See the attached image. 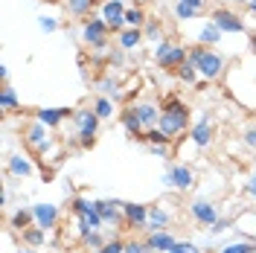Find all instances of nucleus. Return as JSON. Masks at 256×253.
<instances>
[{"instance_id":"obj_1","label":"nucleus","mask_w":256,"mask_h":253,"mask_svg":"<svg viewBox=\"0 0 256 253\" xmlns=\"http://www.w3.org/2000/svg\"><path fill=\"white\" fill-rule=\"evenodd\" d=\"M186 122H190V108L175 102V99H169L166 108L160 111V131L169 134V137H175V134H180L186 128Z\"/></svg>"},{"instance_id":"obj_2","label":"nucleus","mask_w":256,"mask_h":253,"mask_svg":"<svg viewBox=\"0 0 256 253\" xmlns=\"http://www.w3.org/2000/svg\"><path fill=\"white\" fill-rule=\"evenodd\" d=\"M154 56H158L160 67H169V70H178V67H184L186 58H190V52L184 47H172L169 41H160L158 50H154Z\"/></svg>"},{"instance_id":"obj_3","label":"nucleus","mask_w":256,"mask_h":253,"mask_svg":"<svg viewBox=\"0 0 256 253\" xmlns=\"http://www.w3.org/2000/svg\"><path fill=\"white\" fill-rule=\"evenodd\" d=\"M222 67H224L222 56H216V52L204 50V56H201V62H198V73H201L207 82H212V79H218V76H222Z\"/></svg>"},{"instance_id":"obj_4","label":"nucleus","mask_w":256,"mask_h":253,"mask_svg":"<svg viewBox=\"0 0 256 253\" xmlns=\"http://www.w3.org/2000/svg\"><path fill=\"white\" fill-rule=\"evenodd\" d=\"M32 216H35L38 227H44V230H52L56 222H58V210L52 204H35L32 206Z\"/></svg>"},{"instance_id":"obj_5","label":"nucleus","mask_w":256,"mask_h":253,"mask_svg":"<svg viewBox=\"0 0 256 253\" xmlns=\"http://www.w3.org/2000/svg\"><path fill=\"white\" fill-rule=\"evenodd\" d=\"M212 24H216L222 32H242L244 30V24H242L233 12H227V9H218V12L212 15Z\"/></svg>"},{"instance_id":"obj_6","label":"nucleus","mask_w":256,"mask_h":253,"mask_svg":"<svg viewBox=\"0 0 256 253\" xmlns=\"http://www.w3.org/2000/svg\"><path fill=\"white\" fill-rule=\"evenodd\" d=\"M192 216H195V222L207 224V227L218 224V212H216V206L210 204V201H195L192 204Z\"/></svg>"},{"instance_id":"obj_7","label":"nucleus","mask_w":256,"mask_h":253,"mask_svg":"<svg viewBox=\"0 0 256 253\" xmlns=\"http://www.w3.org/2000/svg\"><path fill=\"white\" fill-rule=\"evenodd\" d=\"M102 15H105V24H108L111 30H120V26H122V20H126V9H122V3H120V0H108V3H105V9H102Z\"/></svg>"},{"instance_id":"obj_8","label":"nucleus","mask_w":256,"mask_h":253,"mask_svg":"<svg viewBox=\"0 0 256 253\" xmlns=\"http://www.w3.org/2000/svg\"><path fill=\"white\" fill-rule=\"evenodd\" d=\"M105 30H108V24L105 20H90L88 26H84V41L90 44V47H105Z\"/></svg>"},{"instance_id":"obj_9","label":"nucleus","mask_w":256,"mask_h":253,"mask_svg":"<svg viewBox=\"0 0 256 253\" xmlns=\"http://www.w3.org/2000/svg\"><path fill=\"white\" fill-rule=\"evenodd\" d=\"M26 142H30L35 152H44V148L50 146L47 126H44V122H35V126H30V131H26Z\"/></svg>"},{"instance_id":"obj_10","label":"nucleus","mask_w":256,"mask_h":253,"mask_svg":"<svg viewBox=\"0 0 256 253\" xmlns=\"http://www.w3.org/2000/svg\"><path fill=\"white\" fill-rule=\"evenodd\" d=\"M166 180H169L175 190H190V186H192L190 166H172V169H169V174H166Z\"/></svg>"},{"instance_id":"obj_11","label":"nucleus","mask_w":256,"mask_h":253,"mask_svg":"<svg viewBox=\"0 0 256 253\" xmlns=\"http://www.w3.org/2000/svg\"><path fill=\"white\" fill-rule=\"evenodd\" d=\"M146 244H148L152 250L169 253V250H172V248H175V244H178V242H175V238H172V236H169V233H163V230H154V233L148 236V242H146Z\"/></svg>"},{"instance_id":"obj_12","label":"nucleus","mask_w":256,"mask_h":253,"mask_svg":"<svg viewBox=\"0 0 256 253\" xmlns=\"http://www.w3.org/2000/svg\"><path fill=\"white\" fill-rule=\"evenodd\" d=\"M76 122H79V131L82 134H96V126H99V116L96 111H76Z\"/></svg>"},{"instance_id":"obj_13","label":"nucleus","mask_w":256,"mask_h":253,"mask_svg":"<svg viewBox=\"0 0 256 253\" xmlns=\"http://www.w3.org/2000/svg\"><path fill=\"white\" fill-rule=\"evenodd\" d=\"M122 126H126V131L131 134V137H137V140H143V137H146V134H143V128H146V126L140 122V116L134 114V108L122 114Z\"/></svg>"},{"instance_id":"obj_14","label":"nucleus","mask_w":256,"mask_h":253,"mask_svg":"<svg viewBox=\"0 0 256 253\" xmlns=\"http://www.w3.org/2000/svg\"><path fill=\"white\" fill-rule=\"evenodd\" d=\"M192 140H195V146H201V148H204V146H210V140H212V128H210L207 116H204L198 126L192 128Z\"/></svg>"},{"instance_id":"obj_15","label":"nucleus","mask_w":256,"mask_h":253,"mask_svg":"<svg viewBox=\"0 0 256 253\" xmlns=\"http://www.w3.org/2000/svg\"><path fill=\"white\" fill-rule=\"evenodd\" d=\"M67 114H70L67 108H41V111H38V122H44V126H58Z\"/></svg>"},{"instance_id":"obj_16","label":"nucleus","mask_w":256,"mask_h":253,"mask_svg":"<svg viewBox=\"0 0 256 253\" xmlns=\"http://www.w3.org/2000/svg\"><path fill=\"white\" fill-rule=\"evenodd\" d=\"M122 212H126L128 224H143L148 218V210L143 204H122Z\"/></svg>"},{"instance_id":"obj_17","label":"nucleus","mask_w":256,"mask_h":253,"mask_svg":"<svg viewBox=\"0 0 256 253\" xmlns=\"http://www.w3.org/2000/svg\"><path fill=\"white\" fill-rule=\"evenodd\" d=\"M94 204H96V212L102 216V222H120L116 206H122V204H116V201H94Z\"/></svg>"},{"instance_id":"obj_18","label":"nucleus","mask_w":256,"mask_h":253,"mask_svg":"<svg viewBox=\"0 0 256 253\" xmlns=\"http://www.w3.org/2000/svg\"><path fill=\"white\" fill-rule=\"evenodd\" d=\"M134 114L140 116V122H143V126H154V122H160V111L154 108V105H137Z\"/></svg>"},{"instance_id":"obj_19","label":"nucleus","mask_w":256,"mask_h":253,"mask_svg":"<svg viewBox=\"0 0 256 253\" xmlns=\"http://www.w3.org/2000/svg\"><path fill=\"white\" fill-rule=\"evenodd\" d=\"M140 41H143V32L140 30H126L122 35H120V47L122 50H134Z\"/></svg>"},{"instance_id":"obj_20","label":"nucleus","mask_w":256,"mask_h":253,"mask_svg":"<svg viewBox=\"0 0 256 253\" xmlns=\"http://www.w3.org/2000/svg\"><path fill=\"white\" fill-rule=\"evenodd\" d=\"M44 236H47V230H44V227H30V230H24V242L32 244V248L44 244Z\"/></svg>"},{"instance_id":"obj_21","label":"nucleus","mask_w":256,"mask_h":253,"mask_svg":"<svg viewBox=\"0 0 256 253\" xmlns=\"http://www.w3.org/2000/svg\"><path fill=\"white\" fill-rule=\"evenodd\" d=\"M166 224H169V216H166L160 206L148 210V227H152V230H160V227H166Z\"/></svg>"},{"instance_id":"obj_22","label":"nucleus","mask_w":256,"mask_h":253,"mask_svg":"<svg viewBox=\"0 0 256 253\" xmlns=\"http://www.w3.org/2000/svg\"><path fill=\"white\" fill-rule=\"evenodd\" d=\"M9 169H12L15 174H20V178H26V174L32 172V166L26 163V158H20V154H15V158L9 160Z\"/></svg>"},{"instance_id":"obj_23","label":"nucleus","mask_w":256,"mask_h":253,"mask_svg":"<svg viewBox=\"0 0 256 253\" xmlns=\"http://www.w3.org/2000/svg\"><path fill=\"white\" fill-rule=\"evenodd\" d=\"M143 140H148L152 146H169V142H172V137H169V134H163L160 128H152V131L146 134Z\"/></svg>"},{"instance_id":"obj_24","label":"nucleus","mask_w":256,"mask_h":253,"mask_svg":"<svg viewBox=\"0 0 256 253\" xmlns=\"http://www.w3.org/2000/svg\"><path fill=\"white\" fill-rule=\"evenodd\" d=\"M218 35H222V30H218L216 24H207V26L201 30V44H216Z\"/></svg>"},{"instance_id":"obj_25","label":"nucleus","mask_w":256,"mask_h":253,"mask_svg":"<svg viewBox=\"0 0 256 253\" xmlns=\"http://www.w3.org/2000/svg\"><path fill=\"white\" fill-rule=\"evenodd\" d=\"M35 216H32V210H18L15 216H12V227H18V230H24L26 224L32 222Z\"/></svg>"},{"instance_id":"obj_26","label":"nucleus","mask_w":256,"mask_h":253,"mask_svg":"<svg viewBox=\"0 0 256 253\" xmlns=\"http://www.w3.org/2000/svg\"><path fill=\"white\" fill-rule=\"evenodd\" d=\"M96 116L99 120H108V116H114V105H111V99H96Z\"/></svg>"},{"instance_id":"obj_27","label":"nucleus","mask_w":256,"mask_h":253,"mask_svg":"<svg viewBox=\"0 0 256 253\" xmlns=\"http://www.w3.org/2000/svg\"><path fill=\"white\" fill-rule=\"evenodd\" d=\"M15 105H18V96L12 94L9 88H3V94H0V108H3V111H12Z\"/></svg>"},{"instance_id":"obj_28","label":"nucleus","mask_w":256,"mask_h":253,"mask_svg":"<svg viewBox=\"0 0 256 253\" xmlns=\"http://www.w3.org/2000/svg\"><path fill=\"white\" fill-rule=\"evenodd\" d=\"M146 18H143V12L140 9H131V12H126V24L131 26V30H140V24H143Z\"/></svg>"},{"instance_id":"obj_29","label":"nucleus","mask_w":256,"mask_h":253,"mask_svg":"<svg viewBox=\"0 0 256 253\" xmlns=\"http://www.w3.org/2000/svg\"><path fill=\"white\" fill-rule=\"evenodd\" d=\"M178 76L186 82V84H192V82H195V76H198V70H195V67H192V64L186 62L184 67H178Z\"/></svg>"},{"instance_id":"obj_30","label":"nucleus","mask_w":256,"mask_h":253,"mask_svg":"<svg viewBox=\"0 0 256 253\" xmlns=\"http://www.w3.org/2000/svg\"><path fill=\"white\" fill-rule=\"evenodd\" d=\"M90 3H94V0H67L70 12H76V15H84V12L90 9Z\"/></svg>"},{"instance_id":"obj_31","label":"nucleus","mask_w":256,"mask_h":253,"mask_svg":"<svg viewBox=\"0 0 256 253\" xmlns=\"http://www.w3.org/2000/svg\"><path fill=\"white\" fill-rule=\"evenodd\" d=\"M84 242H88V244H90L94 250H102V248H105V242H102V236H99L96 230H90V233L84 236Z\"/></svg>"},{"instance_id":"obj_32","label":"nucleus","mask_w":256,"mask_h":253,"mask_svg":"<svg viewBox=\"0 0 256 253\" xmlns=\"http://www.w3.org/2000/svg\"><path fill=\"white\" fill-rule=\"evenodd\" d=\"M195 12H198V9H192V6H186V3H180V0H178V6H175V15L178 18H184V20H186V18H192Z\"/></svg>"},{"instance_id":"obj_33","label":"nucleus","mask_w":256,"mask_h":253,"mask_svg":"<svg viewBox=\"0 0 256 253\" xmlns=\"http://www.w3.org/2000/svg\"><path fill=\"white\" fill-rule=\"evenodd\" d=\"M222 253H254V244H248V242L244 244H227Z\"/></svg>"},{"instance_id":"obj_34","label":"nucleus","mask_w":256,"mask_h":253,"mask_svg":"<svg viewBox=\"0 0 256 253\" xmlns=\"http://www.w3.org/2000/svg\"><path fill=\"white\" fill-rule=\"evenodd\" d=\"M169 253H201V250H198L195 244H190V242H178V244H175Z\"/></svg>"},{"instance_id":"obj_35","label":"nucleus","mask_w":256,"mask_h":253,"mask_svg":"<svg viewBox=\"0 0 256 253\" xmlns=\"http://www.w3.org/2000/svg\"><path fill=\"white\" fill-rule=\"evenodd\" d=\"M96 253H126V244L122 242H108L102 250H96Z\"/></svg>"},{"instance_id":"obj_36","label":"nucleus","mask_w":256,"mask_h":253,"mask_svg":"<svg viewBox=\"0 0 256 253\" xmlns=\"http://www.w3.org/2000/svg\"><path fill=\"white\" fill-rule=\"evenodd\" d=\"M146 250H152L148 244H140V242H131V244H126V253H146Z\"/></svg>"},{"instance_id":"obj_37","label":"nucleus","mask_w":256,"mask_h":253,"mask_svg":"<svg viewBox=\"0 0 256 253\" xmlns=\"http://www.w3.org/2000/svg\"><path fill=\"white\" fill-rule=\"evenodd\" d=\"M102 90H105V94H114V96H116V84H114V79H105V82H102Z\"/></svg>"},{"instance_id":"obj_38","label":"nucleus","mask_w":256,"mask_h":253,"mask_svg":"<svg viewBox=\"0 0 256 253\" xmlns=\"http://www.w3.org/2000/svg\"><path fill=\"white\" fill-rule=\"evenodd\" d=\"M146 35H148V38H158V24H154V20L146 26Z\"/></svg>"},{"instance_id":"obj_39","label":"nucleus","mask_w":256,"mask_h":253,"mask_svg":"<svg viewBox=\"0 0 256 253\" xmlns=\"http://www.w3.org/2000/svg\"><path fill=\"white\" fill-rule=\"evenodd\" d=\"M41 26H44L47 32H52V30H56V20H52V18H44V20H41Z\"/></svg>"},{"instance_id":"obj_40","label":"nucleus","mask_w":256,"mask_h":253,"mask_svg":"<svg viewBox=\"0 0 256 253\" xmlns=\"http://www.w3.org/2000/svg\"><path fill=\"white\" fill-rule=\"evenodd\" d=\"M180 3H186L192 9H201V6H204V0H180Z\"/></svg>"},{"instance_id":"obj_41","label":"nucleus","mask_w":256,"mask_h":253,"mask_svg":"<svg viewBox=\"0 0 256 253\" xmlns=\"http://www.w3.org/2000/svg\"><path fill=\"white\" fill-rule=\"evenodd\" d=\"M244 140L250 142V146H256V128H250V131H248V134H244Z\"/></svg>"},{"instance_id":"obj_42","label":"nucleus","mask_w":256,"mask_h":253,"mask_svg":"<svg viewBox=\"0 0 256 253\" xmlns=\"http://www.w3.org/2000/svg\"><path fill=\"white\" fill-rule=\"evenodd\" d=\"M248 192L256 198V172H254V178H250V184H248Z\"/></svg>"},{"instance_id":"obj_43","label":"nucleus","mask_w":256,"mask_h":253,"mask_svg":"<svg viewBox=\"0 0 256 253\" xmlns=\"http://www.w3.org/2000/svg\"><path fill=\"white\" fill-rule=\"evenodd\" d=\"M250 9H254V12H256V0H250Z\"/></svg>"},{"instance_id":"obj_44","label":"nucleus","mask_w":256,"mask_h":253,"mask_svg":"<svg viewBox=\"0 0 256 253\" xmlns=\"http://www.w3.org/2000/svg\"><path fill=\"white\" fill-rule=\"evenodd\" d=\"M250 44H254V50H256V32H254V41H250Z\"/></svg>"}]
</instances>
